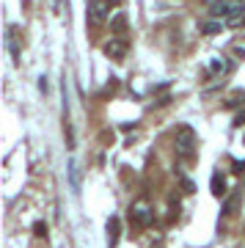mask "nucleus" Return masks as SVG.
Wrapping results in <instances>:
<instances>
[{"label": "nucleus", "mask_w": 245, "mask_h": 248, "mask_svg": "<svg viewBox=\"0 0 245 248\" xmlns=\"http://www.w3.org/2000/svg\"><path fill=\"white\" fill-rule=\"evenodd\" d=\"M196 143H199V138H196V133H193V127H190V124H182V127L176 130V135H174V149H176V155H179L182 160L193 157Z\"/></svg>", "instance_id": "nucleus-1"}, {"label": "nucleus", "mask_w": 245, "mask_h": 248, "mask_svg": "<svg viewBox=\"0 0 245 248\" xmlns=\"http://www.w3.org/2000/svg\"><path fill=\"white\" fill-rule=\"evenodd\" d=\"M130 223L132 226H138V229H146L154 223V210H152L146 202H135L130 207Z\"/></svg>", "instance_id": "nucleus-2"}, {"label": "nucleus", "mask_w": 245, "mask_h": 248, "mask_svg": "<svg viewBox=\"0 0 245 248\" xmlns=\"http://www.w3.org/2000/svg\"><path fill=\"white\" fill-rule=\"evenodd\" d=\"M110 19V0H88V22L102 28Z\"/></svg>", "instance_id": "nucleus-3"}, {"label": "nucleus", "mask_w": 245, "mask_h": 248, "mask_svg": "<svg viewBox=\"0 0 245 248\" xmlns=\"http://www.w3.org/2000/svg\"><path fill=\"white\" fill-rule=\"evenodd\" d=\"M210 9H212L215 17L234 19V17H243V14H245V3H243V0H215Z\"/></svg>", "instance_id": "nucleus-4"}, {"label": "nucleus", "mask_w": 245, "mask_h": 248, "mask_svg": "<svg viewBox=\"0 0 245 248\" xmlns=\"http://www.w3.org/2000/svg\"><path fill=\"white\" fill-rule=\"evenodd\" d=\"M105 55H110V58H116V61H122L124 55H127V42L124 39H110L105 45Z\"/></svg>", "instance_id": "nucleus-5"}, {"label": "nucleus", "mask_w": 245, "mask_h": 248, "mask_svg": "<svg viewBox=\"0 0 245 248\" xmlns=\"http://www.w3.org/2000/svg\"><path fill=\"white\" fill-rule=\"evenodd\" d=\"M240 204H243V193H234L231 199H226V204H223V215H234Z\"/></svg>", "instance_id": "nucleus-6"}, {"label": "nucleus", "mask_w": 245, "mask_h": 248, "mask_svg": "<svg viewBox=\"0 0 245 248\" xmlns=\"http://www.w3.org/2000/svg\"><path fill=\"white\" fill-rule=\"evenodd\" d=\"M107 243H110V248H116V243H119V218H110V223H107Z\"/></svg>", "instance_id": "nucleus-7"}, {"label": "nucleus", "mask_w": 245, "mask_h": 248, "mask_svg": "<svg viewBox=\"0 0 245 248\" xmlns=\"http://www.w3.org/2000/svg\"><path fill=\"white\" fill-rule=\"evenodd\" d=\"M110 28H113L119 36H124V31H127V17H124V14H116L113 22H110Z\"/></svg>", "instance_id": "nucleus-8"}, {"label": "nucleus", "mask_w": 245, "mask_h": 248, "mask_svg": "<svg viewBox=\"0 0 245 248\" xmlns=\"http://www.w3.org/2000/svg\"><path fill=\"white\" fill-rule=\"evenodd\" d=\"M223 187H226V179L220 177V174H212V193H215V196H223V193H226Z\"/></svg>", "instance_id": "nucleus-9"}, {"label": "nucleus", "mask_w": 245, "mask_h": 248, "mask_svg": "<svg viewBox=\"0 0 245 248\" xmlns=\"http://www.w3.org/2000/svg\"><path fill=\"white\" fill-rule=\"evenodd\" d=\"M210 69L215 72V75H218V72H220V75H226V72H229V63L223 61V58H215V61L210 63Z\"/></svg>", "instance_id": "nucleus-10"}, {"label": "nucleus", "mask_w": 245, "mask_h": 248, "mask_svg": "<svg viewBox=\"0 0 245 248\" xmlns=\"http://www.w3.org/2000/svg\"><path fill=\"white\" fill-rule=\"evenodd\" d=\"M220 28H223V25H220V22H207V25H204L201 31H204V33H218Z\"/></svg>", "instance_id": "nucleus-11"}, {"label": "nucleus", "mask_w": 245, "mask_h": 248, "mask_svg": "<svg viewBox=\"0 0 245 248\" xmlns=\"http://www.w3.org/2000/svg\"><path fill=\"white\" fill-rule=\"evenodd\" d=\"M33 232H36V234H39V237H44V234H47V226H44V223L39 221V223H36V226H33Z\"/></svg>", "instance_id": "nucleus-12"}, {"label": "nucleus", "mask_w": 245, "mask_h": 248, "mask_svg": "<svg viewBox=\"0 0 245 248\" xmlns=\"http://www.w3.org/2000/svg\"><path fill=\"white\" fill-rule=\"evenodd\" d=\"M110 3H119V0H110Z\"/></svg>", "instance_id": "nucleus-13"}]
</instances>
